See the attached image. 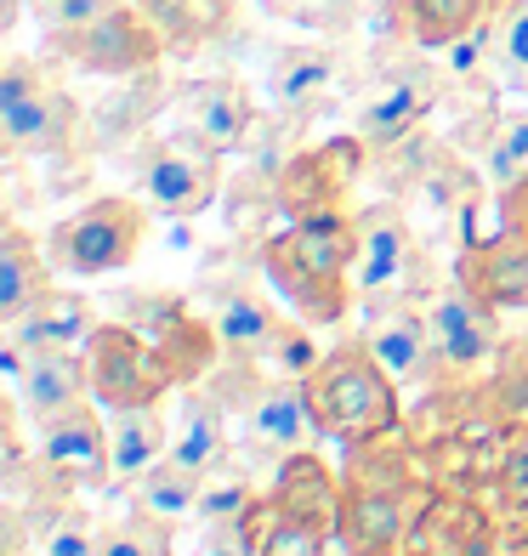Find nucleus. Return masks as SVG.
Instances as JSON below:
<instances>
[{
	"label": "nucleus",
	"instance_id": "f257e3e1",
	"mask_svg": "<svg viewBox=\"0 0 528 556\" xmlns=\"http://www.w3.org/2000/svg\"><path fill=\"white\" fill-rule=\"evenodd\" d=\"M432 494H438L432 471H426L420 448L404 432L347 443L336 545L347 556H404Z\"/></svg>",
	"mask_w": 528,
	"mask_h": 556
},
{
	"label": "nucleus",
	"instance_id": "f03ea898",
	"mask_svg": "<svg viewBox=\"0 0 528 556\" xmlns=\"http://www.w3.org/2000/svg\"><path fill=\"white\" fill-rule=\"evenodd\" d=\"M352 262H359V222L352 216L290 222L285 233L262 244V273L273 295L313 330H330L352 313V301H359Z\"/></svg>",
	"mask_w": 528,
	"mask_h": 556
},
{
	"label": "nucleus",
	"instance_id": "7ed1b4c3",
	"mask_svg": "<svg viewBox=\"0 0 528 556\" xmlns=\"http://www.w3.org/2000/svg\"><path fill=\"white\" fill-rule=\"evenodd\" d=\"M301 387H307V403L330 443H369V438L404 432V397H398L404 387L381 369L364 336L330 346Z\"/></svg>",
	"mask_w": 528,
	"mask_h": 556
},
{
	"label": "nucleus",
	"instance_id": "20e7f679",
	"mask_svg": "<svg viewBox=\"0 0 528 556\" xmlns=\"http://www.w3.org/2000/svg\"><path fill=\"white\" fill-rule=\"evenodd\" d=\"M148 216L154 211L142 199L103 193L46 233V256L63 278H109L137 262V250L148 244Z\"/></svg>",
	"mask_w": 528,
	"mask_h": 556
},
{
	"label": "nucleus",
	"instance_id": "39448f33",
	"mask_svg": "<svg viewBox=\"0 0 528 556\" xmlns=\"http://www.w3.org/2000/svg\"><path fill=\"white\" fill-rule=\"evenodd\" d=\"M80 137V103L46 74L35 58H12L0 68V142L7 154L58 160Z\"/></svg>",
	"mask_w": 528,
	"mask_h": 556
},
{
	"label": "nucleus",
	"instance_id": "423d86ee",
	"mask_svg": "<svg viewBox=\"0 0 528 556\" xmlns=\"http://www.w3.org/2000/svg\"><path fill=\"white\" fill-rule=\"evenodd\" d=\"M58 58H68L74 68L86 74H103V80H137L165 58V35L160 23L148 17V7H131V0H109L103 12L80 29H63V35H46Z\"/></svg>",
	"mask_w": 528,
	"mask_h": 556
},
{
	"label": "nucleus",
	"instance_id": "0eeeda50",
	"mask_svg": "<svg viewBox=\"0 0 528 556\" xmlns=\"http://www.w3.org/2000/svg\"><path fill=\"white\" fill-rule=\"evenodd\" d=\"M364 137H330L318 148H301L273 176V205L290 222H313V216H352V188L364 176Z\"/></svg>",
	"mask_w": 528,
	"mask_h": 556
},
{
	"label": "nucleus",
	"instance_id": "6e6552de",
	"mask_svg": "<svg viewBox=\"0 0 528 556\" xmlns=\"http://www.w3.org/2000/svg\"><path fill=\"white\" fill-rule=\"evenodd\" d=\"M137 188H142V205L154 216L193 222V216H205L222 193V154L205 148L199 137H188V131L160 137L137 160Z\"/></svg>",
	"mask_w": 528,
	"mask_h": 556
},
{
	"label": "nucleus",
	"instance_id": "1a4fd4ad",
	"mask_svg": "<svg viewBox=\"0 0 528 556\" xmlns=\"http://www.w3.org/2000/svg\"><path fill=\"white\" fill-rule=\"evenodd\" d=\"M86 369H91V397L103 409H131V403H165L176 392L171 369L160 364L154 341L120 318H103L86 341Z\"/></svg>",
	"mask_w": 528,
	"mask_h": 556
},
{
	"label": "nucleus",
	"instance_id": "9d476101",
	"mask_svg": "<svg viewBox=\"0 0 528 556\" xmlns=\"http://www.w3.org/2000/svg\"><path fill=\"white\" fill-rule=\"evenodd\" d=\"M35 460L58 489H114V448H109V415L103 403H74V409L35 420Z\"/></svg>",
	"mask_w": 528,
	"mask_h": 556
},
{
	"label": "nucleus",
	"instance_id": "9b49d317",
	"mask_svg": "<svg viewBox=\"0 0 528 556\" xmlns=\"http://www.w3.org/2000/svg\"><path fill=\"white\" fill-rule=\"evenodd\" d=\"M426 336H432V358L443 375H472V369H489L500 358V346H506V336H500V313L483 307L472 290L449 285L438 295H426Z\"/></svg>",
	"mask_w": 528,
	"mask_h": 556
},
{
	"label": "nucleus",
	"instance_id": "f8f14e48",
	"mask_svg": "<svg viewBox=\"0 0 528 556\" xmlns=\"http://www.w3.org/2000/svg\"><path fill=\"white\" fill-rule=\"evenodd\" d=\"M352 222H359V262H352L359 301H369V307H387V301L404 295L410 267H415L410 216L398 211V205H364V211H352Z\"/></svg>",
	"mask_w": 528,
	"mask_h": 556
},
{
	"label": "nucleus",
	"instance_id": "ddd939ff",
	"mask_svg": "<svg viewBox=\"0 0 528 556\" xmlns=\"http://www.w3.org/2000/svg\"><path fill=\"white\" fill-rule=\"evenodd\" d=\"M137 324L131 330H142L148 341H154V352H160V364L171 369V381H176V392L183 387H199L205 375L222 364V336H216V324H205V318H193L183 301H165V295H142L137 301ZM125 324V318H120Z\"/></svg>",
	"mask_w": 528,
	"mask_h": 556
},
{
	"label": "nucleus",
	"instance_id": "4468645a",
	"mask_svg": "<svg viewBox=\"0 0 528 556\" xmlns=\"http://www.w3.org/2000/svg\"><path fill=\"white\" fill-rule=\"evenodd\" d=\"M500 517L494 505H483L466 489H443L426 500V511L415 522V534L404 545V556H494L500 551Z\"/></svg>",
	"mask_w": 528,
	"mask_h": 556
},
{
	"label": "nucleus",
	"instance_id": "2eb2a0df",
	"mask_svg": "<svg viewBox=\"0 0 528 556\" xmlns=\"http://www.w3.org/2000/svg\"><path fill=\"white\" fill-rule=\"evenodd\" d=\"M455 285L472 290L494 313H528V227H500V233L472 239L455 256Z\"/></svg>",
	"mask_w": 528,
	"mask_h": 556
},
{
	"label": "nucleus",
	"instance_id": "dca6fc26",
	"mask_svg": "<svg viewBox=\"0 0 528 556\" xmlns=\"http://www.w3.org/2000/svg\"><path fill=\"white\" fill-rule=\"evenodd\" d=\"M432 103H438V68L404 63V68L381 74V80L364 91L352 131L364 137V148H392V142H404L426 114H432Z\"/></svg>",
	"mask_w": 528,
	"mask_h": 556
},
{
	"label": "nucleus",
	"instance_id": "f3484780",
	"mask_svg": "<svg viewBox=\"0 0 528 556\" xmlns=\"http://www.w3.org/2000/svg\"><path fill=\"white\" fill-rule=\"evenodd\" d=\"M318 438H324V426H318L313 403H307V387H301V381L273 375V381H262L256 392L244 397V443L256 454H267L273 466H279L285 454L313 448Z\"/></svg>",
	"mask_w": 528,
	"mask_h": 556
},
{
	"label": "nucleus",
	"instance_id": "a211bd4d",
	"mask_svg": "<svg viewBox=\"0 0 528 556\" xmlns=\"http://www.w3.org/2000/svg\"><path fill=\"white\" fill-rule=\"evenodd\" d=\"M7 364L17 375V403L29 409V420H52L74 403H91V369L86 346H40L23 352L17 341L7 346Z\"/></svg>",
	"mask_w": 528,
	"mask_h": 556
},
{
	"label": "nucleus",
	"instance_id": "6ab92c4d",
	"mask_svg": "<svg viewBox=\"0 0 528 556\" xmlns=\"http://www.w3.org/2000/svg\"><path fill=\"white\" fill-rule=\"evenodd\" d=\"M250 125H256V103H250L244 80L211 74V80L188 86V97H183V131L188 137H199L205 148H216V154H234L250 137Z\"/></svg>",
	"mask_w": 528,
	"mask_h": 556
},
{
	"label": "nucleus",
	"instance_id": "aec40b11",
	"mask_svg": "<svg viewBox=\"0 0 528 556\" xmlns=\"http://www.w3.org/2000/svg\"><path fill=\"white\" fill-rule=\"evenodd\" d=\"M364 346L381 358V369L392 375L398 387H420L426 375L438 369L432 358V336H426V313L410 307V301H392V307H381L369 318L364 330Z\"/></svg>",
	"mask_w": 528,
	"mask_h": 556
},
{
	"label": "nucleus",
	"instance_id": "412c9836",
	"mask_svg": "<svg viewBox=\"0 0 528 556\" xmlns=\"http://www.w3.org/2000/svg\"><path fill=\"white\" fill-rule=\"evenodd\" d=\"M171 460H183L188 471H205V477L228 460V415H222L216 392L183 387V397L171 409Z\"/></svg>",
	"mask_w": 528,
	"mask_h": 556
},
{
	"label": "nucleus",
	"instance_id": "4be33fe9",
	"mask_svg": "<svg viewBox=\"0 0 528 556\" xmlns=\"http://www.w3.org/2000/svg\"><path fill=\"white\" fill-rule=\"evenodd\" d=\"M296 318V313H290ZM273 301H262L256 290H228L216 301V336H222V346H228V358H239V364H256V369H267V358H273V346H279V336H285V324H290Z\"/></svg>",
	"mask_w": 528,
	"mask_h": 556
},
{
	"label": "nucleus",
	"instance_id": "5701e85b",
	"mask_svg": "<svg viewBox=\"0 0 528 556\" xmlns=\"http://www.w3.org/2000/svg\"><path fill=\"white\" fill-rule=\"evenodd\" d=\"M52 256H46V244H35V233L29 227H7L0 233V324H12L23 318V313H35V301L52 290Z\"/></svg>",
	"mask_w": 528,
	"mask_h": 556
},
{
	"label": "nucleus",
	"instance_id": "b1692460",
	"mask_svg": "<svg viewBox=\"0 0 528 556\" xmlns=\"http://www.w3.org/2000/svg\"><path fill=\"white\" fill-rule=\"evenodd\" d=\"M109 415V448H114V483L131 489L148 466L171 454V415L160 403H131V409H103Z\"/></svg>",
	"mask_w": 528,
	"mask_h": 556
},
{
	"label": "nucleus",
	"instance_id": "393cba45",
	"mask_svg": "<svg viewBox=\"0 0 528 556\" xmlns=\"http://www.w3.org/2000/svg\"><path fill=\"white\" fill-rule=\"evenodd\" d=\"M97 324H103V313H97L91 295H74V290H58V285H52V290L35 301V313H23L7 336H12L23 352H40V346H86Z\"/></svg>",
	"mask_w": 528,
	"mask_h": 556
},
{
	"label": "nucleus",
	"instance_id": "a878e982",
	"mask_svg": "<svg viewBox=\"0 0 528 556\" xmlns=\"http://www.w3.org/2000/svg\"><path fill=\"white\" fill-rule=\"evenodd\" d=\"M500 7L506 0H398V17L420 52H449L455 40L489 29Z\"/></svg>",
	"mask_w": 528,
	"mask_h": 556
},
{
	"label": "nucleus",
	"instance_id": "bb28decb",
	"mask_svg": "<svg viewBox=\"0 0 528 556\" xmlns=\"http://www.w3.org/2000/svg\"><path fill=\"white\" fill-rule=\"evenodd\" d=\"M336 545V511H307V505L262 500L256 556H330Z\"/></svg>",
	"mask_w": 528,
	"mask_h": 556
},
{
	"label": "nucleus",
	"instance_id": "cd10ccee",
	"mask_svg": "<svg viewBox=\"0 0 528 556\" xmlns=\"http://www.w3.org/2000/svg\"><path fill=\"white\" fill-rule=\"evenodd\" d=\"M199 489H205V471H188L183 460H171V454H165L160 466H148L131 483V511L154 517L165 528H183L199 511Z\"/></svg>",
	"mask_w": 528,
	"mask_h": 556
},
{
	"label": "nucleus",
	"instance_id": "c85d7f7f",
	"mask_svg": "<svg viewBox=\"0 0 528 556\" xmlns=\"http://www.w3.org/2000/svg\"><path fill=\"white\" fill-rule=\"evenodd\" d=\"M330 80H336V46H290L267 68V97H273V109L296 114V109L318 103L330 91Z\"/></svg>",
	"mask_w": 528,
	"mask_h": 556
},
{
	"label": "nucleus",
	"instance_id": "c756f323",
	"mask_svg": "<svg viewBox=\"0 0 528 556\" xmlns=\"http://www.w3.org/2000/svg\"><path fill=\"white\" fill-rule=\"evenodd\" d=\"M489 494H494L500 528H506V534H528V426H512L506 443H500Z\"/></svg>",
	"mask_w": 528,
	"mask_h": 556
},
{
	"label": "nucleus",
	"instance_id": "7c9ffc66",
	"mask_svg": "<svg viewBox=\"0 0 528 556\" xmlns=\"http://www.w3.org/2000/svg\"><path fill=\"white\" fill-rule=\"evenodd\" d=\"M35 545L46 556H103V528L74 500H52L35 511Z\"/></svg>",
	"mask_w": 528,
	"mask_h": 556
},
{
	"label": "nucleus",
	"instance_id": "2f4dec72",
	"mask_svg": "<svg viewBox=\"0 0 528 556\" xmlns=\"http://www.w3.org/2000/svg\"><path fill=\"white\" fill-rule=\"evenodd\" d=\"M489 68L528 91V0H506L489 23Z\"/></svg>",
	"mask_w": 528,
	"mask_h": 556
},
{
	"label": "nucleus",
	"instance_id": "473e14b6",
	"mask_svg": "<svg viewBox=\"0 0 528 556\" xmlns=\"http://www.w3.org/2000/svg\"><path fill=\"white\" fill-rule=\"evenodd\" d=\"M165 40H211L234 17V0H142Z\"/></svg>",
	"mask_w": 528,
	"mask_h": 556
},
{
	"label": "nucleus",
	"instance_id": "72a5a7b5",
	"mask_svg": "<svg viewBox=\"0 0 528 556\" xmlns=\"http://www.w3.org/2000/svg\"><path fill=\"white\" fill-rule=\"evenodd\" d=\"M262 500L267 494H256L244 483V477H205V489H199V511H193V528H228V522H250L262 511Z\"/></svg>",
	"mask_w": 528,
	"mask_h": 556
},
{
	"label": "nucleus",
	"instance_id": "f704fd0d",
	"mask_svg": "<svg viewBox=\"0 0 528 556\" xmlns=\"http://www.w3.org/2000/svg\"><path fill=\"white\" fill-rule=\"evenodd\" d=\"M483 170L494 188H512L528 176V114H500L494 131H489V154Z\"/></svg>",
	"mask_w": 528,
	"mask_h": 556
},
{
	"label": "nucleus",
	"instance_id": "c9c22d12",
	"mask_svg": "<svg viewBox=\"0 0 528 556\" xmlns=\"http://www.w3.org/2000/svg\"><path fill=\"white\" fill-rule=\"evenodd\" d=\"M171 534H176V528L131 511L125 522H109L103 528V556H176V540Z\"/></svg>",
	"mask_w": 528,
	"mask_h": 556
},
{
	"label": "nucleus",
	"instance_id": "e433bc0d",
	"mask_svg": "<svg viewBox=\"0 0 528 556\" xmlns=\"http://www.w3.org/2000/svg\"><path fill=\"white\" fill-rule=\"evenodd\" d=\"M267 12H279L313 35H347L359 23V0H267Z\"/></svg>",
	"mask_w": 528,
	"mask_h": 556
},
{
	"label": "nucleus",
	"instance_id": "4c0bfd02",
	"mask_svg": "<svg viewBox=\"0 0 528 556\" xmlns=\"http://www.w3.org/2000/svg\"><path fill=\"white\" fill-rule=\"evenodd\" d=\"M256 528H262V511L250 517V522L199 528V545H193V556H256Z\"/></svg>",
	"mask_w": 528,
	"mask_h": 556
},
{
	"label": "nucleus",
	"instance_id": "58836bf2",
	"mask_svg": "<svg viewBox=\"0 0 528 556\" xmlns=\"http://www.w3.org/2000/svg\"><path fill=\"white\" fill-rule=\"evenodd\" d=\"M103 7H109V0H52V7L35 12V17H40L46 35H63V29H80V23H91Z\"/></svg>",
	"mask_w": 528,
	"mask_h": 556
},
{
	"label": "nucleus",
	"instance_id": "ea45409f",
	"mask_svg": "<svg viewBox=\"0 0 528 556\" xmlns=\"http://www.w3.org/2000/svg\"><path fill=\"white\" fill-rule=\"evenodd\" d=\"M500 216H506L512 227H528V176L512 188H500Z\"/></svg>",
	"mask_w": 528,
	"mask_h": 556
},
{
	"label": "nucleus",
	"instance_id": "a19ab883",
	"mask_svg": "<svg viewBox=\"0 0 528 556\" xmlns=\"http://www.w3.org/2000/svg\"><path fill=\"white\" fill-rule=\"evenodd\" d=\"M7 556H46L40 545H17V551H7Z\"/></svg>",
	"mask_w": 528,
	"mask_h": 556
},
{
	"label": "nucleus",
	"instance_id": "79ce46f5",
	"mask_svg": "<svg viewBox=\"0 0 528 556\" xmlns=\"http://www.w3.org/2000/svg\"><path fill=\"white\" fill-rule=\"evenodd\" d=\"M506 556H528V534H523V540H517V545H512Z\"/></svg>",
	"mask_w": 528,
	"mask_h": 556
}]
</instances>
